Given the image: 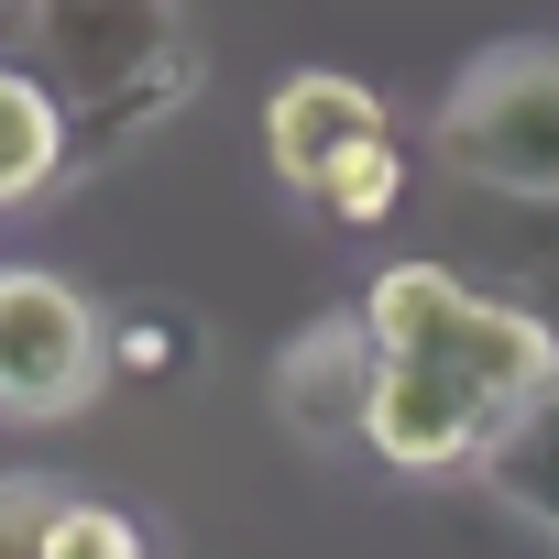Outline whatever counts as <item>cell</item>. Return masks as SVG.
Instances as JSON below:
<instances>
[{
  "label": "cell",
  "mask_w": 559,
  "mask_h": 559,
  "mask_svg": "<svg viewBox=\"0 0 559 559\" xmlns=\"http://www.w3.org/2000/svg\"><path fill=\"white\" fill-rule=\"evenodd\" d=\"M352 319H362V341H373L384 362H417V373L461 384L493 428H504L526 395L559 384V330H548L537 308H515V297H483L472 274H450V263H384Z\"/></svg>",
  "instance_id": "6da1fadb"
},
{
  "label": "cell",
  "mask_w": 559,
  "mask_h": 559,
  "mask_svg": "<svg viewBox=\"0 0 559 559\" xmlns=\"http://www.w3.org/2000/svg\"><path fill=\"white\" fill-rule=\"evenodd\" d=\"M34 34L56 56L67 121H88L99 143L165 121L198 88V56L176 34V0H34Z\"/></svg>",
  "instance_id": "7a4b0ae2"
},
{
  "label": "cell",
  "mask_w": 559,
  "mask_h": 559,
  "mask_svg": "<svg viewBox=\"0 0 559 559\" xmlns=\"http://www.w3.org/2000/svg\"><path fill=\"white\" fill-rule=\"evenodd\" d=\"M428 154H439L461 187H493V198L559 209V56H548V45L483 56V67L439 99Z\"/></svg>",
  "instance_id": "3957f363"
},
{
  "label": "cell",
  "mask_w": 559,
  "mask_h": 559,
  "mask_svg": "<svg viewBox=\"0 0 559 559\" xmlns=\"http://www.w3.org/2000/svg\"><path fill=\"white\" fill-rule=\"evenodd\" d=\"M110 373V330L67 274L0 263V417H78Z\"/></svg>",
  "instance_id": "277c9868"
},
{
  "label": "cell",
  "mask_w": 559,
  "mask_h": 559,
  "mask_svg": "<svg viewBox=\"0 0 559 559\" xmlns=\"http://www.w3.org/2000/svg\"><path fill=\"white\" fill-rule=\"evenodd\" d=\"M483 439H493V417H483L461 384H439V373H417V362H373L362 450H373L384 472L439 483V472H472V461H483Z\"/></svg>",
  "instance_id": "5b68a950"
},
{
  "label": "cell",
  "mask_w": 559,
  "mask_h": 559,
  "mask_svg": "<svg viewBox=\"0 0 559 559\" xmlns=\"http://www.w3.org/2000/svg\"><path fill=\"white\" fill-rule=\"evenodd\" d=\"M384 132V99L362 88V78H341V67H297L286 88L263 99V165L286 176V187H308L319 198V176L352 154V143H373Z\"/></svg>",
  "instance_id": "8992f818"
},
{
  "label": "cell",
  "mask_w": 559,
  "mask_h": 559,
  "mask_svg": "<svg viewBox=\"0 0 559 559\" xmlns=\"http://www.w3.org/2000/svg\"><path fill=\"white\" fill-rule=\"evenodd\" d=\"M373 341H362V319H319L308 341H286L274 352V406H286L308 439H362V395H373Z\"/></svg>",
  "instance_id": "52a82bcc"
},
{
  "label": "cell",
  "mask_w": 559,
  "mask_h": 559,
  "mask_svg": "<svg viewBox=\"0 0 559 559\" xmlns=\"http://www.w3.org/2000/svg\"><path fill=\"white\" fill-rule=\"evenodd\" d=\"M67 165H78V121H67L56 78H34V67H0V209L45 198Z\"/></svg>",
  "instance_id": "ba28073f"
},
{
  "label": "cell",
  "mask_w": 559,
  "mask_h": 559,
  "mask_svg": "<svg viewBox=\"0 0 559 559\" xmlns=\"http://www.w3.org/2000/svg\"><path fill=\"white\" fill-rule=\"evenodd\" d=\"M472 483H483L504 515H526V526H548V537H559V384H548V395H526V406L483 439Z\"/></svg>",
  "instance_id": "9c48e42d"
},
{
  "label": "cell",
  "mask_w": 559,
  "mask_h": 559,
  "mask_svg": "<svg viewBox=\"0 0 559 559\" xmlns=\"http://www.w3.org/2000/svg\"><path fill=\"white\" fill-rule=\"evenodd\" d=\"M395 198H406V143H395V132L352 143V154L319 176V209H330L341 230H384V219H395Z\"/></svg>",
  "instance_id": "30bf717a"
},
{
  "label": "cell",
  "mask_w": 559,
  "mask_h": 559,
  "mask_svg": "<svg viewBox=\"0 0 559 559\" xmlns=\"http://www.w3.org/2000/svg\"><path fill=\"white\" fill-rule=\"evenodd\" d=\"M45 559H154V526L132 504H110V493H56Z\"/></svg>",
  "instance_id": "8fae6325"
},
{
  "label": "cell",
  "mask_w": 559,
  "mask_h": 559,
  "mask_svg": "<svg viewBox=\"0 0 559 559\" xmlns=\"http://www.w3.org/2000/svg\"><path fill=\"white\" fill-rule=\"evenodd\" d=\"M45 515H56V493H45V483L0 472V559H45Z\"/></svg>",
  "instance_id": "7c38bea8"
},
{
  "label": "cell",
  "mask_w": 559,
  "mask_h": 559,
  "mask_svg": "<svg viewBox=\"0 0 559 559\" xmlns=\"http://www.w3.org/2000/svg\"><path fill=\"white\" fill-rule=\"evenodd\" d=\"M176 362H187V330H176V319H132V330H121V373H132V384H165Z\"/></svg>",
  "instance_id": "4fadbf2b"
}]
</instances>
